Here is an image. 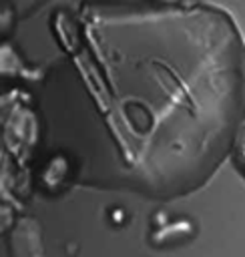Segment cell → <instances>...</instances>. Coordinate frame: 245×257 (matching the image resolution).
Masks as SVG:
<instances>
[{
    "label": "cell",
    "mask_w": 245,
    "mask_h": 257,
    "mask_svg": "<svg viewBox=\"0 0 245 257\" xmlns=\"http://www.w3.org/2000/svg\"><path fill=\"white\" fill-rule=\"evenodd\" d=\"M239 155H241V163L245 165V139L241 141V149H239Z\"/></svg>",
    "instance_id": "obj_1"
}]
</instances>
